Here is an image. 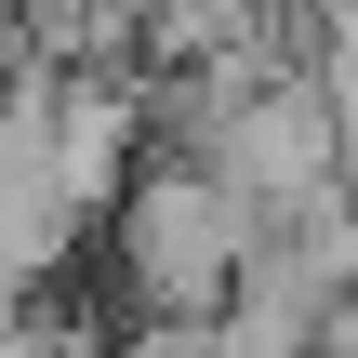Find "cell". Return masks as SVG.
Here are the masks:
<instances>
[{
  "label": "cell",
  "mask_w": 358,
  "mask_h": 358,
  "mask_svg": "<svg viewBox=\"0 0 358 358\" xmlns=\"http://www.w3.org/2000/svg\"><path fill=\"white\" fill-rule=\"evenodd\" d=\"M106 239H120V292L133 319H213L252 266V199L213 186L199 159H159L146 186L106 199Z\"/></svg>",
  "instance_id": "cell-1"
},
{
  "label": "cell",
  "mask_w": 358,
  "mask_h": 358,
  "mask_svg": "<svg viewBox=\"0 0 358 358\" xmlns=\"http://www.w3.org/2000/svg\"><path fill=\"white\" fill-rule=\"evenodd\" d=\"M120 358H226V332H213V319H133Z\"/></svg>",
  "instance_id": "cell-2"
}]
</instances>
